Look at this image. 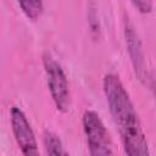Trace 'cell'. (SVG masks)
I'll list each match as a JSON object with an SVG mask.
<instances>
[{"label":"cell","mask_w":156,"mask_h":156,"mask_svg":"<svg viewBox=\"0 0 156 156\" xmlns=\"http://www.w3.org/2000/svg\"><path fill=\"white\" fill-rule=\"evenodd\" d=\"M16 1L23 15L30 21L39 20V17L44 11L43 0H16Z\"/></svg>","instance_id":"7"},{"label":"cell","mask_w":156,"mask_h":156,"mask_svg":"<svg viewBox=\"0 0 156 156\" xmlns=\"http://www.w3.org/2000/svg\"><path fill=\"white\" fill-rule=\"evenodd\" d=\"M10 122L13 138L23 155H37L39 154L38 143L32 126L24 115V112L17 107L12 106L10 110Z\"/></svg>","instance_id":"4"},{"label":"cell","mask_w":156,"mask_h":156,"mask_svg":"<svg viewBox=\"0 0 156 156\" xmlns=\"http://www.w3.org/2000/svg\"><path fill=\"white\" fill-rule=\"evenodd\" d=\"M43 66L45 71L46 84L54 105L57 111L65 113L68 111L71 104V94L67 76L60 62H57L55 57L49 52H44L43 55Z\"/></svg>","instance_id":"2"},{"label":"cell","mask_w":156,"mask_h":156,"mask_svg":"<svg viewBox=\"0 0 156 156\" xmlns=\"http://www.w3.org/2000/svg\"><path fill=\"white\" fill-rule=\"evenodd\" d=\"M43 143L48 155H68L60 136L51 130H45L43 133Z\"/></svg>","instance_id":"6"},{"label":"cell","mask_w":156,"mask_h":156,"mask_svg":"<svg viewBox=\"0 0 156 156\" xmlns=\"http://www.w3.org/2000/svg\"><path fill=\"white\" fill-rule=\"evenodd\" d=\"M132 5L143 15H147L154 9V1L152 0H129Z\"/></svg>","instance_id":"8"},{"label":"cell","mask_w":156,"mask_h":156,"mask_svg":"<svg viewBox=\"0 0 156 156\" xmlns=\"http://www.w3.org/2000/svg\"><path fill=\"white\" fill-rule=\"evenodd\" d=\"M102 90L110 113L117 126L124 152L129 156L149 155V144L139 115L119 77L115 73L105 74Z\"/></svg>","instance_id":"1"},{"label":"cell","mask_w":156,"mask_h":156,"mask_svg":"<svg viewBox=\"0 0 156 156\" xmlns=\"http://www.w3.org/2000/svg\"><path fill=\"white\" fill-rule=\"evenodd\" d=\"M126 39H127V46H128V51H129L130 60L133 62L135 73L139 76V79H144L145 78L144 55L141 51V46H140V41L138 39V35L129 23L126 24Z\"/></svg>","instance_id":"5"},{"label":"cell","mask_w":156,"mask_h":156,"mask_svg":"<svg viewBox=\"0 0 156 156\" xmlns=\"http://www.w3.org/2000/svg\"><path fill=\"white\" fill-rule=\"evenodd\" d=\"M82 126L90 155L99 156L113 154L110 133L98 112L85 110L82 117Z\"/></svg>","instance_id":"3"},{"label":"cell","mask_w":156,"mask_h":156,"mask_svg":"<svg viewBox=\"0 0 156 156\" xmlns=\"http://www.w3.org/2000/svg\"><path fill=\"white\" fill-rule=\"evenodd\" d=\"M150 79V87H151V90L154 91V95H155V99H156V74H151L149 77Z\"/></svg>","instance_id":"9"}]
</instances>
